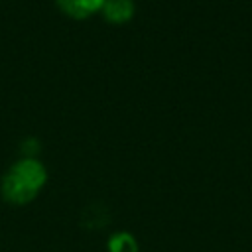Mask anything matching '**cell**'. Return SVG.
I'll return each mask as SVG.
<instances>
[{
    "label": "cell",
    "instance_id": "1",
    "mask_svg": "<svg viewBox=\"0 0 252 252\" xmlns=\"http://www.w3.org/2000/svg\"><path fill=\"white\" fill-rule=\"evenodd\" d=\"M45 179L47 173L41 161L26 158L6 171L2 179V197L14 205L30 203L45 185Z\"/></svg>",
    "mask_w": 252,
    "mask_h": 252
},
{
    "label": "cell",
    "instance_id": "2",
    "mask_svg": "<svg viewBox=\"0 0 252 252\" xmlns=\"http://www.w3.org/2000/svg\"><path fill=\"white\" fill-rule=\"evenodd\" d=\"M104 0H57V6L71 18L83 20L102 8Z\"/></svg>",
    "mask_w": 252,
    "mask_h": 252
},
{
    "label": "cell",
    "instance_id": "3",
    "mask_svg": "<svg viewBox=\"0 0 252 252\" xmlns=\"http://www.w3.org/2000/svg\"><path fill=\"white\" fill-rule=\"evenodd\" d=\"M102 16L112 24H124L134 14V2L132 0H104L100 8Z\"/></svg>",
    "mask_w": 252,
    "mask_h": 252
},
{
    "label": "cell",
    "instance_id": "4",
    "mask_svg": "<svg viewBox=\"0 0 252 252\" xmlns=\"http://www.w3.org/2000/svg\"><path fill=\"white\" fill-rule=\"evenodd\" d=\"M108 252H138V242L128 232H116L108 240Z\"/></svg>",
    "mask_w": 252,
    "mask_h": 252
}]
</instances>
